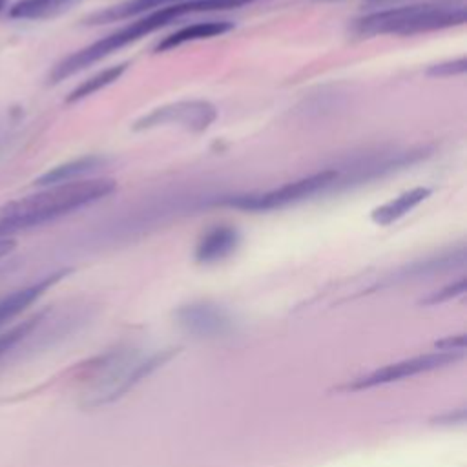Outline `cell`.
<instances>
[{
  "instance_id": "44dd1931",
  "label": "cell",
  "mask_w": 467,
  "mask_h": 467,
  "mask_svg": "<svg viewBox=\"0 0 467 467\" xmlns=\"http://www.w3.org/2000/svg\"><path fill=\"white\" fill-rule=\"evenodd\" d=\"M319 2H334V0H319Z\"/></svg>"
},
{
  "instance_id": "ffe728a7",
  "label": "cell",
  "mask_w": 467,
  "mask_h": 467,
  "mask_svg": "<svg viewBox=\"0 0 467 467\" xmlns=\"http://www.w3.org/2000/svg\"><path fill=\"white\" fill-rule=\"evenodd\" d=\"M5 7V0H0V11Z\"/></svg>"
},
{
  "instance_id": "d6986e66",
  "label": "cell",
  "mask_w": 467,
  "mask_h": 467,
  "mask_svg": "<svg viewBox=\"0 0 467 467\" xmlns=\"http://www.w3.org/2000/svg\"><path fill=\"white\" fill-rule=\"evenodd\" d=\"M16 248L15 237H0V259L9 255Z\"/></svg>"
},
{
  "instance_id": "9a60e30c",
  "label": "cell",
  "mask_w": 467,
  "mask_h": 467,
  "mask_svg": "<svg viewBox=\"0 0 467 467\" xmlns=\"http://www.w3.org/2000/svg\"><path fill=\"white\" fill-rule=\"evenodd\" d=\"M126 67H128V64L122 62V64L109 66V67H106V69H102V71L91 75L89 78L82 80L75 89L69 91V95L66 97V102H69V104H71V102H78V100H82V99H86V97H89V95L100 91L102 88L113 84L115 80L120 78V75L126 71Z\"/></svg>"
},
{
  "instance_id": "8992f818",
  "label": "cell",
  "mask_w": 467,
  "mask_h": 467,
  "mask_svg": "<svg viewBox=\"0 0 467 467\" xmlns=\"http://www.w3.org/2000/svg\"><path fill=\"white\" fill-rule=\"evenodd\" d=\"M179 327L197 337H217L230 330L232 317L228 312L210 301H195L181 306L175 314Z\"/></svg>"
},
{
  "instance_id": "5bb4252c",
  "label": "cell",
  "mask_w": 467,
  "mask_h": 467,
  "mask_svg": "<svg viewBox=\"0 0 467 467\" xmlns=\"http://www.w3.org/2000/svg\"><path fill=\"white\" fill-rule=\"evenodd\" d=\"M77 2L78 0H18L9 7V16L18 20L51 18L64 13Z\"/></svg>"
},
{
  "instance_id": "ba28073f",
  "label": "cell",
  "mask_w": 467,
  "mask_h": 467,
  "mask_svg": "<svg viewBox=\"0 0 467 467\" xmlns=\"http://www.w3.org/2000/svg\"><path fill=\"white\" fill-rule=\"evenodd\" d=\"M67 274H69V270L62 268V270H57L35 283H29L22 288H16V290L2 296L0 297V328H4L9 321H13L16 316H20L24 310H27L38 297H42L51 286H55Z\"/></svg>"
},
{
  "instance_id": "8fae6325",
  "label": "cell",
  "mask_w": 467,
  "mask_h": 467,
  "mask_svg": "<svg viewBox=\"0 0 467 467\" xmlns=\"http://www.w3.org/2000/svg\"><path fill=\"white\" fill-rule=\"evenodd\" d=\"M429 195H431V188H425V186L410 188V190L396 195L394 199L383 202L381 206L374 208L370 213V219L379 226H389L394 221L407 215L412 208H416L420 202H423Z\"/></svg>"
},
{
  "instance_id": "6da1fadb",
  "label": "cell",
  "mask_w": 467,
  "mask_h": 467,
  "mask_svg": "<svg viewBox=\"0 0 467 467\" xmlns=\"http://www.w3.org/2000/svg\"><path fill=\"white\" fill-rule=\"evenodd\" d=\"M257 0H182L177 4H170L164 7H159L155 11H150L142 16H137L128 26L109 33L108 36L67 55L64 60H60L49 73V80L53 84L86 69L88 66L102 60L104 57L111 55L113 51L133 44L140 40L142 36L175 22L177 18L192 13H210V11H228V9H239L248 4H254Z\"/></svg>"
},
{
  "instance_id": "2e32d148",
  "label": "cell",
  "mask_w": 467,
  "mask_h": 467,
  "mask_svg": "<svg viewBox=\"0 0 467 467\" xmlns=\"http://www.w3.org/2000/svg\"><path fill=\"white\" fill-rule=\"evenodd\" d=\"M46 316V310L33 314L31 317L13 325L11 328L0 332V361L11 359L15 350L20 347V343L35 330V327L42 321V317Z\"/></svg>"
},
{
  "instance_id": "5b68a950",
  "label": "cell",
  "mask_w": 467,
  "mask_h": 467,
  "mask_svg": "<svg viewBox=\"0 0 467 467\" xmlns=\"http://www.w3.org/2000/svg\"><path fill=\"white\" fill-rule=\"evenodd\" d=\"M217 119V108L208 100H177L142 115L133 122L135 131L175 126L186 131H204Z\"/></svg>"
},
{
  "instance_id": "4fadbf2b",
  "label": "cell",
  "mask_w": 467,
  "mask_h": 467,
  "mask_svg": "<svg viewBox=\"0 0 467 467\" xmlns=\"http://www.w3.org/2000/svg\"><path fill=\"white\" fill-rule=\"evenodd\" d=\"M232 29H234V24L226 22V20H206V22L190 24V26H184V27L177 29L175 33L164 36L157 44V51H166V49H173V47L188 44V42L219 36V35H224Z\"/></svg>"
},
{
  "instance_id": "e0dca14e",
  "label": "cell",
  "mask_w": 467,
  "mask_h": 467,
  "mask_svg": "<svg viewBox=\"0 0 467 467\" xmlns=\"http://www.w3.org/2000/svg\"><path fill=\"white\" fill-rule=\"evenodd\" d=\"M467 69V60L462 57V58H456V60H447V62H440V64H434L427 69V75L431 77H452V75H460Z\"/></svg>"
},
{
  "instance_id": "ac0fdd59",
  "label": "cell",
  "mask_w": 467,
  "mask_h": 467,
  "mask_svg": "<svg viewBox=\"0 0 467 467\" xmlns=\"http://www.w3.org/2000/svg\"><path fill=\"white\" fill-rule=\"evenodd\" d=\"M465 292V279H460L458 283H452L449 286H445L443 290L436 292L432 297L427 299V303H438V301H445V299H451L458 294H463Z\"/></svg>"
},
{
  "instance_id": "52a82bcc",
  "label": "cell",
  "mask_w": 467,
  "mask_h": 467,
  "mask_svg": "<svg viewBox=\"0 0 467 467\" xmlns=\"http://www.w3.org/2000/svg\"><path fill=\"white\" fill-rule=\"evenodd\" d=\"M454 359H458V354L454 352H438V354H425V356H418V358H410L405 361H398L392 365H387L376 372H372L367 378L358 379L356 383H352V389H363V387H374V385H381V383H390L407 376H414L420 372H427L432 370L436 367L452 363Z\"/></svg>"
},
{
  "instance_id": "7c38bea8",
  "label": "cell",
  "mask_w": 467,
  "mask_h": 467,
  "mask_svg": "<svg viewBox=\"0 0 467 467\" xmlns=\"http://www.w3.org/2000/svg\"><path fill=\"white\" fill-rule=\"evenodd\" d=\"M182 0H126L122 4L106 7L102 11H97L93 15H89L84 22L89 26H99V24H111V22H120L126 18H133V16H142L150 11H155L159 7L170 5V4H177Z\"/></svg>"
},
{
  "instance_id": "30bf717a",
  "label": "cell",
  "mask_w": 467,
  "mask_h": 467,
  "mask_svg": "<svg viewBox=\"0 0 467 467\" xmlns=\"http://www.w3.org/2000/svg\"><path fill=\"white\" fill-rule=\"evenodd\" d=\"M106 164V159L100 155H82L78 159L62 162L58 166H53L51 170H47L46 173H42L40 177L35 179V186H55V184H64V182H73V181H80L86 175L97 171L99 168H102Z\"/></svg>"
},
{
  "instance_id": "3957f363",
  "label": "cell",
  "mask_w": 467,
  "mask_h": 467,
  "mask_svg": "<svg viewBox=\"0 0 467 467\" xmlns=\"http://www.w3.org/2000/svg\"><path fill=\"white\" fill-rule=\"evenodd\" d=\"M467 20L463 4H414L370 13L354 24V31L365 35H418L462 26Z\"/></svg>"
},
{
  "instance_id": "277c9868",
  "label": "cell",
  "mask_w": 467,
  "mask_h": 467,
  "mask_svg": "<svg viewBox=\"0 0 467 467\" xmlns=\"http://www.w3.org/2000/svg\"><path fill=\"white\" fill-rule=\"evenodd\" d=\"M339 182V170L328 168L316 171L312 175L301 177L297 181L286 182L279 188L263 192V193H248V195H235L226 197L223 202L232 208H239L244 212H270L281 210L297 202H303L317 193H325L336 188Z\"/></svg>"
},
{
  "instance_id": "7a4b0ae2",
  "label": "cell",
  "mask_w": 467,
  "mask_h": 467,
  "mask_svg": "<svg viewBox=\"0 0 467 467\" xmlns=\"http://www.w3.org/2000/svg\"><path fill=\"white\" fill-rule=\"evenodd\" d=\"M117 190L113 179H80L46 186L42 192L11 201L0 208V237L55 221L75 210L89 206Z\"/></svg>"
},
{
  "instance_id": "9c48e42d",
  "label": "cell",
  "mask_w": 467,
  "mask_h": 467,
  "mask_svg": "<svg viewBox=\"0 0 467 467\" xmlns=\"http://www.w3.org/2000/svg\"><path fill=\"white\" fill-rule=\"evenodd\" d=\"M241 235L237 228L228 224H217L210 228L195 246V261L212 265L232 255L239 246Z\"/></svg>"
}]
</instances>
